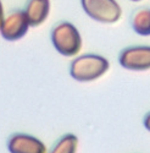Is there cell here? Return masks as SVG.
Instances as JSON below:
<instances>
[{
    "label": "cell",
    "instance_id": "obj_6",
    "mask_svg": "<svg viewBox=\"0 0 150 153\" xmlns=\"http://www.w3.org/2000/svg\"><path fill=\"white\" fill-rule=\"evenodd\" d=\"M7 151L10 153H46V146L33 135L16 132L7 140Z\"/></svg>",
    "mask_w": 150,
    "mask_h": 153
},
{
    "label": "cell",
    "instance_id": "obj_12",
    "mask_svg": "<svg viewBox=\"0 0 150 153\" xmlns=\"http://www.w3.org/2000/svg\"><path fill=\"white\" fill-rule=\"evenodd\" d=\"M132 3H139V1H143V0H129Z\"/></svg>",
    "mask_w": 150,
    "mask_h": 153
},
{
    "label": "cell",
    "instance_id": "obj_5",
    "mask_svg": "<svg viewBox=\"0 0 150 153\" xmlns=\"http://www.w3.org/2000/svg\"><path fill=\"white\" fill-rule=\"evenodd\" d=\"M118 62L128 71L150 70V45H131L122 49Z\"/></svg>",
    "mask_w": 150,
    "mask_h": 153
},
{
    "label": "cell",
    "instance_id": "obj_7",
    "mask_svg": "<svg viewBox=\"0 0 150 153\" xmlns=\"http://www.w3.org/2000/svg\"><path fill=\"white\" fill-rule=\"evenodd\" d=\"M23 10L31 27H38L48 20L51 10V3L50 0H28Z\"/></svg>",
    "mask_w": 150,
    "mask_h": 153
},
{
    "label": "cell",
    "instance_id": "obj_2",
    "mask_svg": "<svg viewBox=\"0 0 150 153\" xmlns=\"http://www.w3.org/2000/svg\"><path fill=\"white\" fill-rule=\"evenodd\" d=\"M50 39L56 52L66 58L77 56L83 45L79 30L70 21L57 22L51 28Z\"/></svg>",
    "mask_w": 150,
    "mask_h": 153
},
{
    "label": "cell",
    "instance_id": "obj_9",
    "mask_svg": "<svg viewBox=\"0 0 150 153\" xmlns=\"http://www.w3.org/2000/svg\"><path fill=\"white\" fill-rule=\"evenodd\" d=\"M78 137L74 134H65L50 148L49 153H77Z\"/></svg>",
    "mask_w": 150,
    "mask_h": 153
},
{
    "label": "cell",
    "instance_id": "obj_10",
    "mask_svg": "<svg viewBox=\"0 0 150 153\" xmlns=\"http://www.w3.org/2000/svg\"><path fill=\"white\" fill-rule=\"evenodd\" d=\"M143 125H144L145 129L150 132V111L145 114V117H144V119H143Z\"/></svg>",
    "mask_w": 150,
    "mask_h": 153
},
{
    "label": "cell",
    "instance_id": "obj_1",
    "mask_svg": "<svg viewBox=\"0 0 150 153\" xmlns=\"http://www.w3.org/2000/svg\"><path fill=\"white\" fill-rule=\"evenodd\" d=\"M109 60L99 54H83L77 55L70 64V76L78 82H93L109 71Z\"/></svg>",
    "mask_w": 150,
    "mask_h": 153
},
{
    "label": "cell",
    "instance_id": "obj_11",
    "mask_svg": "<svg viewBox=\"0 0 150 153\" xmlns=\"http://www.w3.org/2000/svg\"><path fill=\"white\" fill-rule=\"evenodd\" d=\"M4 17H5V9H4V4H3V1L0 0V26H1Z\"/></svg>",
    "mask_w": 150,
    "mask_h": 153
},
{
    "label": "cell",
    "instance_id": "obj_4",
    "mask_svg": "<svg viewBox=\"0 0 150 153\" xmlns=\"http://www.w3.org/2000/svg\"><path fill=\"white\" fill-rule=\"evenodd\" d=\"M29 28L31 25L24 10L15 9L5 14L0 26V36L7 42H17L28 33Z\"/></svg>",
    "mask_w": 150,
    "mask_h": 153
},
{
    "label": "cell",
    "instance_id": "obj_8",
    "mask_svg": "<svg viewBox=\"0 0 150 153\" xmlns=\"http://www.w3.org/2000/svg\"><path fill=\"white\" fill-rule=\"evenodd\" d=\"M131 27L138 36H150V7H139L131 15Z\"/></svg>",
    "mask_w": 150,
    "mask_h": 153
},
{
    "label": "cell",
    "instance_id": "obj_3",
    "mask_svg": "<svg viewBox=\"0 0 150 153\" xmlns=\"http://www.w3.org/2000/svg\"><path fill=\"white\" fill-rule=\"evenodd\" d=\"M84 14L95 22L114 25L122 17V7L117 0H79Z\"/></svg>",
    "mask_w": 150,
    "mask_h": 153
}]
</instances>
